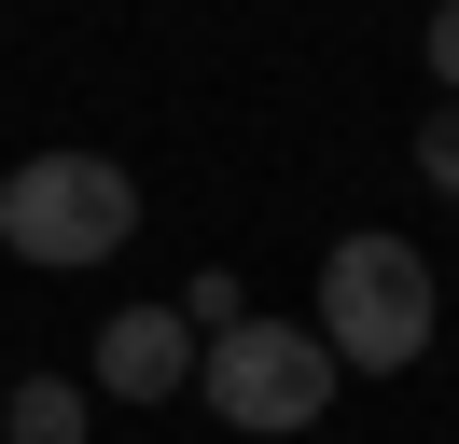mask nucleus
<instances>
[{"mask_svg":"<svg viewBox=\"0 0 459 444\" xmlns=\"http://www.w3.org/2000/svg\"><path fill=\"white\" fill-rule=\"evenodd\" d=\"M0 444H84V388H70V375H29L14 403H0Z\"/></svg>","mask_w":459,"mask_h":444,"instance_id":"5","label":"nucleus"},{"mask_svg":"<svg viewBox=\"0 0 459 444\" xmlns=\"http://www.w3.org/2000/svg\"><path fill=\"white\" fill-rule=\"evenodd\" d=\"M181 320H195V333H237V320H251V292H237V278H223V264H209V278H195V292H181Z\"/></svg>","mask_w":459,"mask_h":444,"instance_id":"6","label":"nucleus"},{"mask_svg":"<svg viewBox=\"0 0 459 444\" xmlns=\"http://www.w3.org/2000/svg\"><path fill=\"white\" fill-rule=\"evenodd\" d=\"M431 320H446V292H431V250L418 236H334L320 250V347H334V375H403V361H431Z\"/></svg>","mask_w":459,"mask_h":444,"instance_id":"1","label":"nucleus"},{"mask_svg":"<svg viewBox=\"0 0 459 444\" xmlns=\"http://www.w3.org/2000/svg\"><path fill=\"white\" fill-rule=\"evenodd\" d=\"M98 388H112V403H181V388H195V320H181V305L98 320Z\"/></svg>","mask_w":459,"mask_h":444,"instance_id":"4","label":"nucleus"},{"mask_svg":"<svg viewBox=\"0 0 459 444\" xmlns=\"http://www.w3.org/2000/svg\"><path fill=\"white\" fill-rule=\"evenodd\" d=\"M126 236H140V181H126L112 153H29L14 181H0V250L42 264V278L112 264Z\"/></svg>","mask_w":459,"mask_h":444,"instance_id":"2","label":"nucleus"},{"mask_svg":"<svg viewBox=\"0 0 459 444\" xmlns=\"http://www.w3.org/2000/svg\"><path fill=\"white\" fill-rule=\"evenodd\" d=\"M418 181H431V194H459V98L418 125Z\"/></svg>","mask_w":459,"mask_h":444,"instance_id":"7","label":"nucleus"},{"mask_svg":"<svg viewBox=\"0 0 459 444\" xmlns=\"http://www.w3.org/2000/svg\"><path fill=\"white\" fill-rule=\"evenodd\" d=\"M431 83L459 98V0H431Z\"/></svg>","mask_w":459,"mask_h":444,"instance_id":"8","label":"nucleus"},{"mask_svg":"<svg viewBox=\"0 0 459 444\" xmlns=\"http://www.w3.org/2000/svg\"><path fill=\"white\" fill-rule=\"evenodd\" d=\"M195 375H209V416H223V431H251V444L320 431V403L348 388V375H334V347H320L307 320H237V333H209Z\"/></svg>","mask_w":459,"mask_h":444,"instance_id":"3","label":"nucleus"}]
</instances>
